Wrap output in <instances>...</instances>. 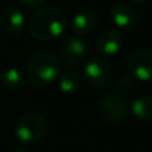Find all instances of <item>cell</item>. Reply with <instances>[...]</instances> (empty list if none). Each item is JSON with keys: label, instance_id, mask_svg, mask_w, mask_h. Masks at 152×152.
Listing matches in <instances>:
<instances>
[{"label": "cell", "instance_id": "1", "mask_svg": "<svg viewBox=\"0 0 152 152\" xmlns=\"http://www.w3.org/2000/svg\"><path fill=\"white\" fill-rule=\"evenodd\" d=\"M69 18L67 12L56 5L40 7L29 16L28 31L35 39L43 42L60 39L68 29Z\"/></svg>", "mask_w": 152, "mask_h": 152}, {"label": "cell", "instance_id": "2", "mask_svg": "<svg viewBox=\"0 0 152 152\" xmlns=\"http://www.w3.org/2000/svg\"><path fill=\"white\" fill-rule=\"evenodd\" d=\"M60 75L59 59L50 51L34 53L27 63V77L35 86H48Z\"/></svg>", "mask_w": 152, "mask_h": 152}, {"label": "cell", "instance_id": "3", "mask_svg": "<svg viewBox=\"0 0 152 152\" xmlns=\"http://www.w3.org/2000/svg\"><path fill=\"white\" fill-rule=\"evenodd\" d=\"M97 115L103 123L118 126L127 120L129 115V104L118 92H105L97 99Z\"/></svg>", "mask_w": 152, "mask_h": 152}, {"label": "cell", "instance_id": "4", "mask_svg": "<svg viewBox=\"0 0 152 152\" xmlns=\"http://www.w3.org/2000/svg\"><path fill=\"white\" fill-rule=\"evenodd\" d=\"M47 128V121L40 113L29 112L19 119L15 127V135L21 143L34 144L45 136Z\"/></svg>", "mask_w": 152, "mask_h": 152}, {"label": "cell", "instance_id": "5", "mask_svg": "<svg viewBox=\"0 0 152 152\" xmlns=\"http://www.w3.org/2000/svg\"><path fill=\"white\" fill-rule=\"evenodd\" d=\"M127 69L136 81L152 80V50L139 48L131 52L127 59Z\"/></svg>", "mask_w": 152, "mask_h": 152}, {"label": "cell", "instance_id": "6", "mask_svg": "<svg viewBox=\"0 0 152 152\" xmlns=\"http://www.w3.org/2000/svg\"><path fill=\"white\" fill-rule=\"evenodd\" d=\"M84 76L88 86L94 89H100L107 86L111 77V66L104 58L91 56L84 66Z\"/></svg>", "mask_w": 152, "mask_h": 152}, {"label": "cell", "instance_id": "7", "mask_svg": "<svg viewBox=\"0 0 152 152\" xmlns=\"http://www.w3.org/2000/svg\"><path fill=\"white\" fill-rule=\"evenodd\" d=\"M88 45L81 36H66L59 43V55L67 66H77L87 55Z\"/></svg>", "mask_w": 152, "mask_h": 152}, {"label": "cell", "instance_id": "8", "mask_svg": "<svg viewBox=\"0 0 152 152\" xmlns=\"http://www.w3.org/2000/svg\"><path fill=\"white\" fill-rule=\"evenodd\" d=\"M124 47V39L118 29L107 28L97 36L96 40V51L100 58L115 56Z\"/></svg>", "mask_w": 152, "mask_h": 152}, {"label": "cell", "instance_id": "9", "mask_svg": "<svg viewBox=\"0 0 152 152\" xmlns=\"http://www.w3.org/2000/svg\"><path fill=\"white\" fill-rule=\"evenodd\" d=\"M97 26V15L95 13L94 10L91 8H77L74 13H72L71 19H69L68 27L75 32L76 36H83V35H88L96 28Z\"/></svg>", "mask_w": 152, "mask_h": 152}, {"label": "cell", "instance_id": "10", "mask_svg": "<svg viewBox=\"0 0 152 152\" xmlns=\"http://www.w3.org/2000/svg\"><path fill=\"white\" fill-rule=\"evenodd\" d=\"M111 19L116 28L123 31H132L137 26V13L131 5L124 3H116L111 7Z\"/></svg>", "mask_w": 152, "mask_h": 152}, {"label": "cell", "instance_id": "11", "mask_svg": "<svg viewBox=\"0 0 152 152\" xmlns=\"http://www.w3.org/2000/svg\"><path fill=\"white\" fill-rule=\"evenodd\" d=\"M27 24L26 15L16 7H8L0 13V26L8 34H20Z\"/></svg>", "mask_w": 152, "mask_h": 152}, {"label": "cell", "instance_id": "12", "mask_svg": "<svg viewBox=\"0 0 152 152\" xmlns=\"http://www.w3.org/2000/svg\"><path fill=\"white\" fill-rule=\"evenodd\" d=\"M129 111L139 120L152 123V95H143L134 100Z\"/></svg>", "mask_w": 152, "mask_h": 152}, {"label": "cell", "instance_id": "13", "mask_svg": "<svg viewBox=\"0 0 152 152\" xmlns=\"http://www.w3.org/2000/svg\"><path fill=\"white\" fill-rule=\"evenodd\" d=\"M58 80H59V88L64 94H75L81 87L80 75L75 71H71V69L60 72Z\"/></svg>", "mask_w": 152, "mask_h": 152}, {"label": "cell", "instance_id": "14", "mask_svg": "<svg viewBox=\"0 0 152 152\" xmlns=\"http://www.w3.org/2000/svg\"><path fill=\"white\" fill-rule=\"evenodd\" d=\"M1 81L5 88L8 89H19L24 86V75L16 67H10L1 74Z\"/></svg>", "mask_w": 152, "mask_h": 152}, {"label": "cell", "instance_id": "15", "mask_svg": "<svg viewBox=\"0 0 152 152\" xmlns=\"http://www.w3.org/2000/svg\"><path fill=\"white\" fill-rule=\"evenodd\" d=\"M135 83H136V80L129 74L123 75V76H120V79L118 80V87L121 94H123V92L124 94H128L129 91H132V89L135 88Z\"/></svg>", "mask_w": 152, "mask_h": 152}, {"label": "cell", "instance_id": "16", "mask_svg": "<svg viewBox=\"0 0 152 152\" xmlns=\"http://www.w3.org/2000/svg\"><path fill=\"white\" fill-rule=\"evenodd\" d=\"M27 8H40L45 3V0H19Z\"/></svg>", "mask_w": 152, "mask_h": 152}, {"label": "cell", "instance_id": "17", "mask_svg": "<svg viewBox=\"0 0 152 152\" xmlns=\"http://www.w3.org/2000/svg\"><path fill=\"white\" fill-rule=\"evenodd\" d=\"M128 1H131V3H134V4H143V3L145 1V0H128Z\"/></svg>", "mask_w": 152, "mask_h": 152}, {"label": "cell", "instance_id": "18", "mask_svg": "<svg viewBox=\"0 0 152 152\" xmlns=\"http://www.w3.org/2000/svg\"><path fill=\"white\" fill-rule=\"evenodd\" d=\"M13 152H28V150H26V148H23V147H20V148H16Z\"/></svg>", "mask_w": 152, "mask_h": 152}, {"label": "cell", "instance_id": "19", "mask_svg": "<svg viewBox=\"0 0 152 152\" xmlns=\"http://www.w3.org/2000/svg\"><path fill=\"white\" fill-rule=\"evenodd\" d=\"M0 77H1V71H0Z\"/></svg>", "mask_w": 152, "mask_h": 152}]
</instances>
